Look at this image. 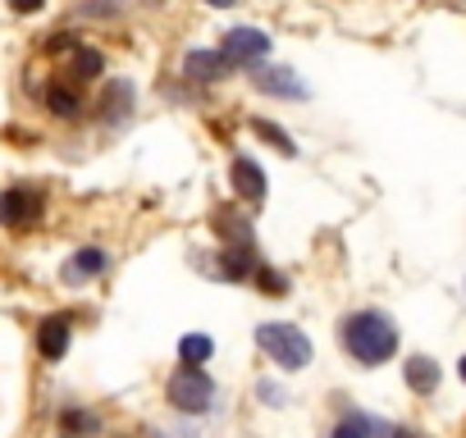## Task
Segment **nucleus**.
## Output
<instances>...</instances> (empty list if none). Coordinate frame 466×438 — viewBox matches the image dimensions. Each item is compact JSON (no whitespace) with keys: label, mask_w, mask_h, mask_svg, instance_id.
<instances>
[{"label":"nucleus","mask_w":466,"mask_h":438,"mask_svg":"<svg viewBox=\"0 0 466 438\" xmlns=\"http://www.w3.org/2000/svg\"><path fill=\"white\" fill-rule=\"evenodd\" d=\"M343 347L361 361V365H380L398 352V329L389 315L380 311H357L343 320Z\"/></svg>","instance_id":"nucleus-1"},{"label":"nucleus","mask_w":466,"mask_h":438,"mask_svg":"<svg viewBox=\"0 0 466 438\" xmlns=\"http://www.w3.org/2000/svg\"><path fill=\"white\" fill-rule=\"evenodd\" d=\"M257 343L270 361H279L284 370H302L311 365V338L298 329V324H261L257 329Z\"/></svg>","instance_id":"nucleus-2"},{"label":"nucleus","mask_w":466,"mask_h":438,"mask_svg":"<svg viewBox=\"0 0 466 438\" xmlns=\"http://www.w3.org/2000/svg\"><path fill=\"white\" fill-rule=\"evenodd\" d=\"M165 397H169V406H178V411H187V415H201V411H210V402H215V383H210L206 370L178 365L174 379H169V388H165Z\"/></svg>","instance_id":"nucleus-3"},{"label":"nucleus","mask_w":466,"mask_h":438,"mask_svg":"<svg viewBox=\"0 0 466 438\" xmlns=\"http://www.w3.org/2000/svg\"><path fill=\"white\" fill-rule=\"evenodd\" d=\"M219 55H224V65H228V69H252L257 60H266V55H270V37H266L261 28H233V33L224 37Z\"/></svg>","instance_id":"nucleus-4"},{"label":"nucleus","mask_w":466,"mask_h":438,"mask_svg":"<svg viewBox=\"0 0 466 438\" xmlns=\"http://www.w3.org/2000/svg\"><path fill=\"white\" fill-rule=\"evenodd\" d=\"M228 178H233V192H238L243 201H261V196H266V169H261L257 160H248V155L233 160Z\"/></svg>","instance_id":"nucleus-5"},{"label":"nucleus","mask_w":466,"mask_h":438,"mask_svg":"<svg viewBox=\"0 0 466 438\" xmlns=\"http://www.w3.org/2000/svg\"><path fill=\"white\" fill-rule=\"evenodd\" d=\"M37 347H42L46 361H60V356L69 352V320H65V315H51V320L37 329Z\"/></svg>","instance_id":"nucleus-6"},{"label":"nucleus","mask_w":466,"mask_h":438,"mask_svg":"<svg viewBox=\"0 0 466 438\" xmlns=\"http://www.w3.org/2000/svg\"><path fill=\"white\" fill-rule=\"evenodd\" d=\"M257 87L270 92V96H307V87L293 78V69H261L257 74Z\"/></svg>","instance_id":"nucleus-7"},{"label":"nucleus","mask_w":466,"mask_h":438,"mask_svg":"<svg viewBox=\"0 0 466 438\" xmlns=\"http://www.w3.org/2000/svg\"><path fill=\"white\" fill-rule=\"evenodd\" d=\"M183 69H187L197 83H210V78H224V69H228V65H224V55H219V51H192Z\"/></svg>","instance_id":"nucleus-8"},{"label":"nucleus","mask_w":466,"mask_h":438,"mask_svg":"<svg viewBox=\"0 0 466 438\" xmlns=\"http://www.w3.org/2000/svg\"><path fill=\"white\" fill-rule=\"evenodd\" d=\"M407 383H411L416 393H434V388H439V365H434L430 356H411V361H407Z\"/></svg>","instance_id":"nucleus-9"},{"label":"nucleus","mask_w":466,"mask_h":438,"mask_svg":"<svg viewBox=\"0 0 466 438\" xmlns=\"http://www.w3.org/2000/svg\"><path fill=\"white\" fill-rule=\"evenodd\" d=\"M210 356H215V343H210L206 333H187V338L178 343V361H183V365H197V370H201Z\"/></svg>","instance_id":"nucleus-10"},{"label":"nucleus","mask_w":466,"mask_h":438,"mask_svg":"<svg viewBox=\"0 0 466 438\" xmlns=\"http://www.w3.org/2000/svg\"><path fill=\"white\" fill-rule=\"evenodd\" d=\"M0 219H5V224H24L28 219V196L24 192H5L0 196Z\"/></svg>","instance_id":"nucleus-11"},{"label":"nucleus","mask_w":466,"mask_h":438,"mask_svg":"<svg viewBox=\"0 0 466 438\" xmlns=\"http://www.w3.org/2000/svg\"><path fill=\"white\" fill-rule=\"evenodd\" d=\"M252 133H257V137H266V142H275V151H284V155H298V146H293V137H289L284 128H275V124L257 119V124H252Z\"/></svg>","instance_id":"nucleus-12"},{"label":"nucleus","mask_w":466,"mask_h":438,"mask_svg":"<svg viewBox=\"0 0 466 438\" xmlns=\"http://www.w3.org/2000/svg\"><path fill=\"white\" fill-rule=\"evenodd\" d=\"M101 270H106V252L87 247V252L74 256V274H101Z\"/></svg>","instance_id":"nucleus-13"},{"label":"nucleus","mask_w":466,"mask_h":438,"mask_svg":"<svg viewBox=\"0 0 466 438\" xmlns=\"http://www.w3.org/2000/svg\"><path fill=\"white\" fill-rule=\"evenodd\" d=\"M248 270H252V256H248L243 247H233V252H224V274H228V279H243Z\"/></svg>","instance_id":"nucleus-14"},{"label":"nucleus","mask_w":466,"mask_h":438,"mask_svg":"<svg viewBox=\"0 0 466 438\" xmlns=\"http://www.w3.org/2000/svg\"><path fill=\"white\" fill-rule=\"evenodd\" d=\"M334 438H370V424H366L361 415H343V420L334 424Z\"/></svg>","instance_id":"nucleus-15"},{"label":"nucleus","mask_w":466,"mask_h":438,"mask_svg":"<svg viewBox=\"0 0 466 438\" xmlns=\"http://www.w3.org/2000/svg\"><path fill=\"white\" fill-rule=\"evenodd\" d=\"M74 74L78 78H96L101 74V55L96 51H74Z\"/></svg>","instance_id":"nucleus-16"},{"label":"nucleus","mask_w":466,"mask_h":438,"mask_svg":"<svg viewBox=\"0 0 466 438\" xmlns=\"http://www.w3.org/2000/svg\"><path fill=\"white\" fill-rule=\"evenodd\" d=\"M46 101H51V110H56V114H65V119H69V114H78V101H74L65 87H51V96H46Z\"/></svg>","instance_id":"nucleus-17"},{"label":"nucleus","mask_w":466,"mask_h":438,"mask_svg":"<svg viewBox=\"0 0 466 438\" xmlns=\"http://www.w3.org/2000/svg\"><path fill=\"white\" fill-rule=\"evenodd\" d=\"M261 288H266L270 297H279V293H284V279H279V274H270V270H261Z\"/></svg>","instance_id":"nucleus-18"},{"label":"nucleus","mask_w":466,"mask_h":438,"mask_svg":"<svg viewBox=\"0 0 466 438\" xmlns=\"http://www.w3.org/2000/svg\"><path fill=\"white\" fill-rule=\"evenodd\" d=\"M42 5H46V0H10V10H15V15H37Z\"/></svg>","instance_id":"nucleus-19"},{"label":"nucleus","mask_w":466,"mask_h":438,"mask_svg":"<svg viewBox=\"0 0 466 438\" xmlns=\"http://www.w3.org/2000/svg\"><path fill=\"white\" fill-rule=\"evenodd\" d=\"M65 424H69V429H96L92 415H65Z\"/></svg>","instance_id":"nucleus-20"},{"label":"nucleus","mask_w":466,"mask_h":438,"mask_svg":"<svg viewBox=\"0 0 466 438\" xmlns=\"http://www.w3.org/2000/svg\"><path fill=\"white\" fill-rule=\"evenodd\" d=\"M457 374H461V379H466V356H461V365H457Z\"/></svg>","instance_id":"nucleus-21"},{"label":"nucleus","mask_w":466,"mask_h":438,"mask_svg":"<svg viewBox=\"0 0 466 438\" xmlns=\"http://www.w3.org/2000/svg\"><path fill=\"white\" fill-rule=\"evenodd\" d=\"M210 5H233V0H210Z\"/></svg>","instance_id":"nucleus-22"}]
</instances>
